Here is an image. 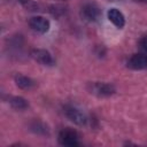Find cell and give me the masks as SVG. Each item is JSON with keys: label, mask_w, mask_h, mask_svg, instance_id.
Listing matches in <instances>:
<instances>
[{"label": "cell", "mask_w": 147, "mask_h": 147, "mask_svg": "<svg viewBox=\"0 0 147 147\" xmlns=\"http://www.w3.org/2000/svg\"><path fill=\"white\" fill-rule=\"evenodd\" d=\"M63 114L69 121H71L74 124L78 126H85L88 122V118L83 111H80L78 108L70 105H67L63 107Z\"/></svg>", "instance_id": "1"}, {"label": "cell", "mask_w": 147, "mask_h": 147, "mask_svg": "<svg viewBox=\"0 0 147 147\" xmlns=\"http://www.w3.org/2000/svg\"><path fill=\"white\" fill-rule=\"evenodd\" d=\"M88 91L96 95V96H110L116 92V88L110 83H102V82H93L88 85Z\"/></svg>", "instance_id": "2"}, {"label": "cell", "mask_w": 147, "mask_h": 147, "mask_svg": "<svg viewBox=\"0 0 147 147\" xmlns=\"http://www.w3.org/2000/svg\"><path fill=\"white\" fill-rule=\"evenodd\" d=\"M57 140L60 142V145L62 146H69V147H76L79 146V134L77 133V131L72 130V129H63L60 131Z\"/></svg>", "instance_id": "3"}, {"label": "cell", "mask_w": 147, "mask_h": 147, "mask_svg": "<svg viewBox=\"0 0 147 147\" xmlns=\"http://www.w3.org/2000/svg\"><path fill=\"white\" fill-rule=\"evenodd\" d=\"M80 16L87 22H96L101 16V10L95 3L88 2L82 7Z\"/></svg>", "instance_id": "4"}, {"label": "cell", "mask_w": 147, "mask_h": 147, "mask_svg": "<svg viewBox=\"0 0 147 147\" xmlns=\"http://www.w3.org/2000/svg\"><path fill=\"white\" fill-rule=\"evenodd\" d=\"M31 57L37 61L38 63L42 64V65H53L54 64V59L52 56V54L46 51V49H41V48H33L30 52Z\"/></svg>", "instance_id": "5"}, {"label": "cell", "mask_w": 147, "mask_h": 147, "mask_svg": "<svg viewBox=\"0 0 147 147\" xmlns=\"http://www.w3.org/2000/svg\"><path fill=\"white\" fill-rule=\"evenodd\" d=\"M29 26L38 33H46V32H48V30L51 28V23L44 16L37 15V16H32L29 20Z\"/></svg>", "instance_id": "6"}, {"label": "cell", "mask_w": 147, "mask_h": 147, "mask_svg": "<svg viewBox=\"0 0 147 147\" xmlns=\"http://www.w3.org/2000/svg\"><path fill=\"white\" fill-rule=\"evenodd\" d=\"M127 68L133 70H142L147 69V54L145 53H137L130 56L126 62Z\"/></svg>", "instance_id": "7"}, {"label": "cell", "mask_w": 147, "mask_h": 147, "mask_svg": "<svg viewBox=\"0 0 147 147\" xmlns=\"http://www.w3.org/2000/svg\"><path fill=\"white\" fill-rule=\"evenodd\" d=\"M108 20L118 29H122L125 25V17L123 13L117 8H110L107 13Z\"/></svg>", "instance_id": "8"}, {"label": "cell", "mask_w": 147, "mask_h": 147, "mask_svg": "<svg viewBox=\"0 0 147 147\" xmlns=\"http://www.w3.org/2000/svg\"><path fill=\"white\" fill-rule=\"evenodd\" d=\"M14 80H15V84L22 90H31L36 85V83L32 78L24 76V75H21V74H17L14 77Z\"/></svg>", "instance_id": "9"}, {"label": "cell", "mask_w": 147, "mask_h": 147, "mask_svg": "<svg viewBox=\"0 0 147 147\" xmlns=\"http://www.w3.org/2000/svg\"><path fill=\"white\" fill-rule=\"evenodd\" d=\"M9 105L11 106V108L16 110H24L29 107V102L22 96H10Z\"/></svg>", "instance_id": "10"}, {"label": "cell", "mask_w": 147, "mask_h": 147, "mask_svg": "<svg viewBox=\"0 0 147 147\" xmlns=\"http://www.w3.org/2000/svg\"><path fill=\"white\" fill-rule=\"evenodd\" d=\"M30 130H31L32 132L37 133V134H42V136H47V134L49 133L47 126H46L42 122L37 121V119L33 121V122L30 124Z\"/></svg>", "instance_id": "11"}, {"label": "cell", "mask_w": 147, "mask_h": 147, "mask_svg": "<svg viewBox=\"0 0 147 147\" xmlns=\"http://www.w3.org/2000/svg\"><path fill=\"white\" fill-rule=\"evenodd\" d=\"M21 5L26 9V10H30V11H36L38 10L39 6L38 3L34 1V0H20Z\"/></svg>", "instance_id": "12"}, {"label": "cell", "mask_w": 147, "mask_h": 147, "mask_svg": "<svg viewBox=\"0 0 147 147\" xmlns=\"http://www.w3.org/2000/svg\"><path fill=\"white\" fill-rule=\"evenodd\" d=\"M64 8L61 7V6H57V5H54V6H51L49 7V11L54 15V16H60L62 14H64Z\"/></svg>", "instance_id": "13"}, {"label": "cell", "mask_w": 147, "mask_h": 147, "mask_svg": "<svg viewBox=\"0 0 147 147\" xmlns=\"http://www.w3.org/2000/svg\"><path fill=\"white\" fill-rule=\"evenodd\" d=\"M139 47H140V49L142 51V53L147 54V36L142 37V38L139 40Z\"/></svg>", "instance_id": "14"}, {"label": "cell", "mask_w": 147, "mask_h": 147, "mask_svg": "<svg viewBox=\"0 0 147 147\" xmlns=\"http://www.w3.org/2000/svg\"><path fill=\"white\" fill-rule=\"evenodd\" d=\"M138 1H141V2H147V0H138Z\"/></svg>", "instance_id": "15"}]
</instances>
